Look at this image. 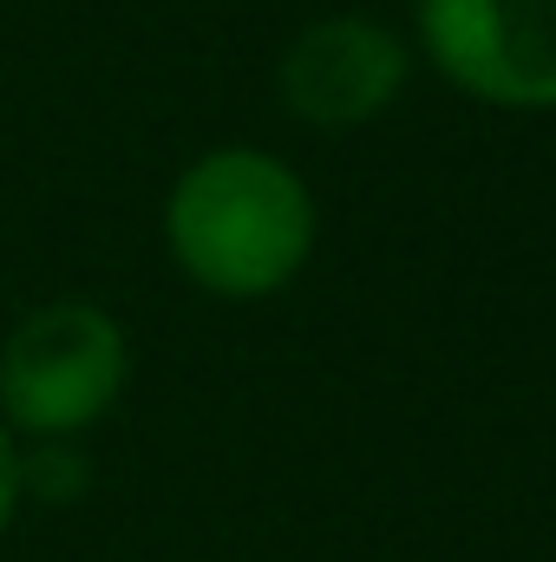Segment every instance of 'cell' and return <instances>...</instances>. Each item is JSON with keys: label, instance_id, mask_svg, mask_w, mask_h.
Returning a JSON list of instances; mask_svg holds the SVG:
<instances>
[{"label": "cell", "instance_id": "5b68a950", "mask_svg": "<svg viewBox=\"0 0 556 562\" xmlns=\"http://www.w3.org/2000/svg\"><path fill=\"white\" fill-rule=\"evenodd\" d=\"M86 484H92V464H86V451L66 445V438H40V445L20 458V497L73 504V497H86Z\"/></svg>", "mask_w": 556, "mask_h": 562}, {"label": "cell", "instance_id": "7a4b0ae2", "mask_svg": "<svg viewBox=\"0 0 556 562\" xmlns=\"http://www.w3.org/2000/svg\"><path fill=\"white\" fill-rule=\"evenodd\" d=\"M125 334L112 314L86 301H53L26 314L0 347V413L7 431L73 438L112 413L125 393Z\"/></svg>", "mask_w": 556, "mask_h": 562}, {"label": "cell", "instance_id": "3957f363", "mask_svg": "<svg viewBox=\"0 0 556 562\" xmlns=\"http://www.w3.org/2000/svg\"><path fill=\"white\" fill-rule=\"evenodd\" d=\"M419 46L485 105L556 112V0H419Z\"/></svg>", "mask_w": 556, "mask_h": 562}, {"label": "cell", "instance_id": "6da1fadb", "mask_svg": "<svg viewBox=\"0 0 556 562\" xmlns=\"http://www.w3.org/2000/svg\"><path fill=\"white\" fill-rule=\"evenodd\" d=\"M164 236L197 288L249 301L301 276L314 249V203L308 183L276 157L210 150L177 177L164 203Z\"/></svg>", "mask_w": 556, "mask_h": 562}, {"label": "cell", "instance_id": "277c9868", "mask_svg": "<svg viewBox=\"0 0 556 562\" xmlns=\"http://www.w3.org/2000/svg\"><path fill=\"white\" fill-rule=\"evenodd\" d=\"M407 79V46L374 20H314L281 59V99L308 125H367L393 105Z\"/></svg>", "mask_w": 556, "mask_h": 562}, {"label": "cell", "instance_id": "8992f818", "mask_svg": "<svg viewBox=\"0 0 556 562\" xmlns=\"http://www.w3.org/2000/svg\"><path fill=\"white\" fill-rule=\"evenodd\" d=\"M13 510H20V445L0 419V530L13 524Z\"/></svg>", "mask_w": 556, "mask_h": 562}]
</instances>
